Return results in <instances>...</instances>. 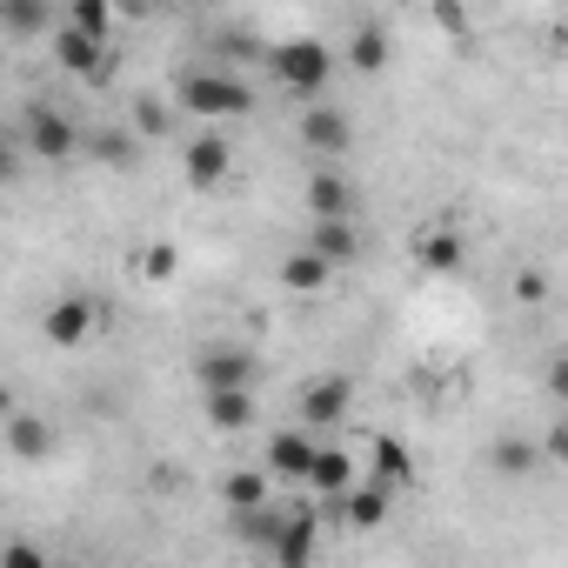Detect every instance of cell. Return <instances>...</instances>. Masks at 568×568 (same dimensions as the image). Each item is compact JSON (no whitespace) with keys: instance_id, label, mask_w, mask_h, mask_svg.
Segmentation results:
<instances>
[{"instance_id":"6da1fadb","label":"cell","mask_w":568,"mask_h":568,"mask_svg":"<svg viewBox=\"0 0 568 568\" xmlns=\"http://www.w3.org/2000/svg\"><path fill=\"white\" fill-rule=\"evenodd\" d=\"M174 108L214 128V121L247 114V108H254V88H247L241 74H227V68H187V74H181V88H174Z\"/></svg>"},{"instance_id":"7a4b0ae2","label":"cell","mask_w":568,"mask_h":568,"mask_svg":"<svg viewBox=\"0 0 568 568\" xmlns=\"http://www.w3.org/2000/svg\"><path fill=\"white\" fill-rule=\"evenodd\" d=\"M267 68H274V81L288 88L295 101H322L328 94V81H335V48H322V41H281V48H267Z\"/></svg>"},{"instance_id":"3957f363","label":"cell","mask_w":568,"mask_h":568,"mask_svg":"<svg viewBox=\"0 0 568 568\" xmlns=\"http://www.w3.org/2000/svg\"><path fill=\"white\" fill-rule=\"evenodd\" d=\"M54 61L74 74V81H88V88H108L114 81V48L108 41H94V34H81V28H54Z\"/></svg>"},{"instance_id":"277c9868","label":"cell","mask_w":568,"mask_h":568,"mask_svg":"<svg viewBox=\"0 0 568 568\" xmlns=\"http://www.w3.org/2000/svg\"><path fill=\"white\" fill-rule=\"evenodd\" d=\"M302 148L328 168V161H342L348 148H355V121L342 114V108H328V101H315V108H302Z\"/></svg>"},{"instance_id":"5b68a950","label":"cell","mask_w":568,"mask_h":568,"mask_svg":"<svg viewBox=\"0 0 568 568\" xmlns=\"http://www.w3.org/2000/svg\"><path fill=\"white\" fill-rule=\"evenodd\" d=\"M315 462H322V435H308V428H281V435H267V475L274 481H308L315 475Z\"/></svg>"},{"instance_id":"8992f818","label":"cell","mask_w":568,"mask_h":568,"mask_svg":"<svg viewBox=\"0 0 568 568\" xmlns=\"http://www.w3.org/2000/svg\"><path fill=\"white\" fill-rule=\"evenodd\" d=\"M348 408H355V382H348V375H322V382H308V388H302V428H308V435L342 428V422H348Z\"/></svg>"},{"instance_id":"52a82bcc","label":"cell","mask_w":568,"mask_h":568,"mask_svg":"<svg viewBox=\"0 0 568 568\" xmlns=\"http://www.w3.org/2000/svg\"><path fill=\"white\" fill-rule=\"evenodd\" d=\"M21 141H28V154H34V161H74V148H81L74 121H68V114H54V108H28Z\"/></svg>"},{"instance_id":"ba28073f","label":"cell","mask_w":568,"mask_h":568,"mask_svg":"<svg viewBox=\"0 0 568 568\" xmlns=\"http://www.w3.org/2000/svg\"><path fill=\"white\" fill-rule=\"evenodd\" d=\"M194 375H201V395H247L254 375H261V362L247 348H207Z\"/></svg>"},{"instance_id":"9c48e42d","label":"cell","mask_w":568,"mask_h":568,"mask_svg":"<svg viewBox=\"0 0 568 568\" xmlns=\"http://www.w3.org/2000/svg\"><path fill=\"white\" fill-rule=\"evenodd\" d=\"M227 168H234V148H227L214 128H201V134L187 141V161H181L187 187H201V194H207V187H221V181H227Z\"/></svg>"},{"instance_id":"30bf717a","label":"cell","mask_w":568,"mask_h":568,"mask_svg":"<svg viewBox=\"0 0 568 568\" xmlns=\"http://www.w3.org/2000/svg\"><path fill=\"white\" fill-rule=\"evenodd\" d=\"M94 322H101V308H94L88 295H68V302H54V308H48V322H41V328H48V342H54V348H81V342L94 335Z\"/></svg>"},{"instance_id":"8fae6325","label":"cell","mask_w":568,"mask_h":568,"mask_svg":"<svg viewBox=\"0 0 568 568\" xmlns=\"http://www.w3.org/2000/svg\"><path fill=\"white\" fill-rule=\"evenodd\" d=\"M308 214L315 221H355V187L335 168H315L308 174Z\"/></svg>"},{"instance_id":"7c38bea8","label":"cell","mask_w":568,"mask_h":568,"mask_svg":"<svg viewBox=\"0 0 568 568\" xmlns=\"http://www.w3.org/2000/svg\"><path fill=\"white\" fill-rule=\"evenodd\" d=\"M221 501H227V515L274 508V475L267 468H234V475H221Z\"/></svg>"},{"instance_id":"4fadbf2b","label":"cell","mask_w":568,"mask_h":568,"mask_svg":"<svg viewBox=\"0 0 568 568\" xmlns=\"http://www.w3.org/2000/svg\"><path fill=\"white\" fill-rule=\"evenodd\" d=\"M368 481H375V488H388V495L415 488V455H408L395 435H375V462H368Z\"/></svg>"},{"instance_id":"5bb4252c","label":"cell","mask_w":568,"mask_h":568,"mask_svg":"<svg viewBox=\"0 0 568 568\" xmlns=\"http://www.w3.org/2000/svg\"><path fill=\"white\" fill-rule=\"evenodd\" d=\"M362 481H368V475L355 468V455H348V448H328V442H322V462H315V475H308V488H322V495H335V501H348V495H355Z\"/></svg>"},{"instance_id":"9a60e30c","label":"cell","mask_w":568,"mask_h":568,"mask_svg":"<svg viewBox=\"0 0 568 568\" xmlns=\"http://www.w3.org/2000/svg\"><path fill=\"white\" fill-rule=\"evenodd\" d=\"M315 548H322V521L302 508V515H288V528H281V541H274V568H308Z\"/></svg>"},{"instance_id":"2e32d148","label":"cell","mask_w":568,"mask_h":568,"mask_svg":"<svg viewBox=\"0 0 568 568\" xmlns=\"http://www.w3.org/2000/svg\"><path fill=\"white\" fill-rule=\"evenodd\" d=\"M415 261H422L428 274H455V267L468 261V241H462L455 227H422V234H415Z\"/></svg>"},{"instance_id":"e0dca14e","label":"cell","mask_w":568,"mask_h":568,"mask_svg":"<svg viewBox=\"0 0 568 568\" xmlns=\"http://www.w3.org/2000/svg\"><path fill=\"white\" fill-rule=\"evenodd\" d=\"M308 247H315L328 267H348V261L362 254V234H355V221H315V227H308Z\"/></svg>"},{"instance_id":"ac0fdd59","label":"cell","mask_w":568,"mask_h":568,"mask_svg":"<svg viewBox=\"0 0 568 568\" xmlns=\"http://www.w3.org/2000/svg\"><path fill=\"white\" fill-rule=\"evenodd\" d=\"M328 281H335V267H328L315 247H295L288 261H281V288H295V295H322Z\"/></svg>"},{"instance_id":"d6986e66","label":"cell","mask_w":568,"mask_h":568,"mask_svg":"<svg viewBox=\"0 0 568 568\" xmlns=\"http://www.w3.org/2000/svg\"><path fill=\"white\" fill-rule=\"evenodd\" d=\"M8 448H14L21 462H41V455H54V428H48L41 415H21V408H8Z\"/></svg>"},{"instance_id":"ffe728a7","label":"cell","mask_w":568,"mask_h":568,"mask_svg":"<svg viewBox=\"0 0 568 568\" xmlns=\"http://www.w3.org/2000/svg\"><path fill=\"white\" fill-rule=\"evenodd\" d=\"M348 68H362V74H382V68H388V28L362 21V28L348 34Z\"/></svg>"},{"instance_id":"44dd1931","label":"cell","mask_w":568,"mask_h":568,"mask_svg":"<svg viewBox=\"0 0 568 568\" xmlns=\"http://www.w3.org/2000/svg\"><path fill=\"white\" fill-rule=\"evenodd\" d=\"M388 501H395L388 488L362 481V488H355V495L342 501V521H348V528H382V521H388Z\"/></svg>"},{"instance_id":"7402d4cb","label":"cell","mask_w":568,"mask_h":568,"mask_svg":"<svg viewBox=\"0 0 568 568\" xmlns=\"http://www.w3.org/2000/svg\"><path fill=\"white\" fill-rule=\"evenodd\" d=\"M281 528H288V515H281V508H254V515H234V535H241L247 548H267V555H274Z\"/></svg>"},{"instance_id":"603a6c76","label":"cell","mask_w":568,"mask_h":568,"mask_svg":"<svg viewBox=\"0 0 568 568\" xmlns=\"http://www.w3.org/2000/svg\"><path fill=\"white\" fill-rule=\"evenodd\" d=\"M201 408H207V422L221 435H241L254 422V395H201Z\"/></svg>"},{"instance_id":"cb8c5ba5","label":"cell","mask_w":568,"mask_h":568,"mask_svg":"<svg viewBox=\"0 0 568 568\" xmlns=\"http://www.w3.org/2000/svg\"><path fill=\"white\" fill-rule=\"evenodd\" d=\"M94 154L128 174V168L141 161V134H134V128H101V134H94Z\"/></svg>"},{"instance_id":"d4e9b609","label":"cell","mask_w":568,"mask_h":568,"mask_svg":"<svg viewBox=\"0 0 568 568\" xmlns=\"http://www.w3.org/2000/svg\"><path fill=\"white\" fill-rule=\"evenodd\" d=\"M0 28H8V34H41V28H48V34H54L61 21H54L48 8H34V0H8V8H0Z\"/></svg>"},{"instance_id":"484cf974","label":"cell","mask_w":568,"mask_h":568,"mask_svg":"<svg viewBox=\"0 0 568 568\" xmlns=\"http://www.w3.org/2000/svg\"><path fill=\"white\" fill-rule=\"evenodd\" d=\"M174 114H181L174 101H161V94H141V101H134V134H141V141H154V134H168V128H174Z\"/></svg>"},{"instance_id":"4316f807","label":"cell","mask_w":568,"mask_h":568,"mask_svg":"<svg viewBox=\"0 0 568 568\" xmlns=\"http://www.w3.org/2000/svg\"><path fill=\"white\" fill-rule=\"evenodd\" d=\"M68 28H81V34H94V41H114V8H108V0H74V8H68Z\"/></svg>"},{"instance_id":"83f0119b","label":"cell","mask_w":568,"mask_h":568,"mask_svg":"<svg viewBox=\"0 0 568 568\" xmlns=\"http://www.w3.org/2000/svg\"><path fill=\"white\" fill-rule=\"evenodd\" d=\"M488 462H495V475H508V481H515V475H528V468H535V442H521V435H501Z\"/></svg>"},{"instance_id":"f1b7e54d","label":"cell","mask_w":568,"mask_h":568,"mask_svg":"<svg viewBox=\"0 0 568 568\" xmlns=\"http://www.w3.org/2000/svg\"><path fill=\"white\" fill-rule=\"evenodd\" d=\"M141 274H148V281H174V274H181V254H174L168 241H154V247H141Z\"/></svg>"},{"instance_id":"f546056e","label":"cell","mask_w":568,"mask_h":568,"mask_svg":"<svg viewBox=\"0 0 568 568\" xmlns=\"http://www.w3.org/2000/svg\"><path fill=\"white\" fill-rule=\"evenodd\" d=\"M0 568H54L34 541H8V555H0Z\"/></svg>"},{"instance_id":"4dcf8cb0","label":"cell","mask_w":568,"mask_h":568,"mask_svg":"<svg viewBox=\"0 0 568 568\" xmlns=\"http://www.w3.org/2000/svg\"><path fill=\"white\" fill-rule=\"evenodd\" d=\"M541 448H548V462H561V468H568V408H561V422L548 428V442H541Z\"/></svg>"},{"instance_id":"1f68e13d","label":"cell","mask_w":568,"mask_h":568,"mask_svg":"<svg viewBox=\"0 0 568 568\" xmlns=\"http://www.w3.org/2000/svg\"><path fill=\"white\" fill-rule=\"evenodd\" d=\"M548 395L568 408V355H555V362H548Z\"/></svg>"},{"instance_id":"d6a6232c","label":"cell","mask_w":568,"mask_h":568,"mask_svg":"<svg viewBox=\"0 0 568 568\" xmlns=\"http://www.w3.org/2000/svg\"><path fill=\"white\" fill-rule=\"evenodd\" d=\"M541 295H548L541 274H515V302H541Z\"/></svg>"},{"instance_id":"836d02e7","label":"cell","mask_w":568,"mask_h":568,"mask_svg":"<svg viewBox=\"0 0 568 568\" xmlns=\"http://www.w3.org/2000/svg\"><path fill=\"white\" fill-rule=\"evenodd\" d=\"M561 28H568V21H561Z\"/></svg>"}]
</instances>
